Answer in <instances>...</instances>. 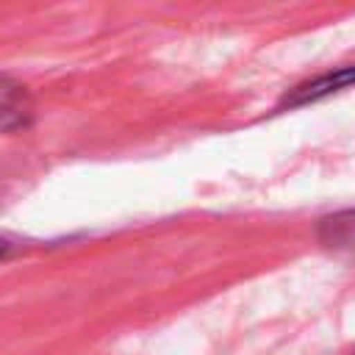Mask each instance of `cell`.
<instances>
[{
    "label": "cell",
    "instance_id": "cell-1",
    "mask_svg": "<svg viewBox=\"0 0 355 355\" xmlns=\"http://www.w3.org/2000/svg\"><path fill=\"white\" fill-rule=\"evenodd\" d=\"M33 116V100L22 83L0 75V133L19 130Z\"/></svg>",
    "mask_w": 355,
    "mask_h": 355
},
{
    "label": "cell",
    "instance_id": "cell-2",
    "mask_svg": "<svg viewBox=\"0 0 355 355\" xmlns=\"http://www.w3.org/2000/svg\"><path fill=\"white\" fill-rule=\"evenodd\" d=\"M324 250H330L336 258L355 263V211H338L333 216H324L316 230Z\"/></svg>",
    "mask_w": 355,
    "mask_h": 355
},
{
    "label": "cell",
    "instance_id": "cell-3",
    "mask_svg": "<svg viewBox=\"0 0 355 355\" xmlns=\"http://www.w3.org/2000/svg\"><path fill=\"white\" fill-rule=\"evenodd\" d=\"M3 252H8V239L0 236V255H3Z\"/></svg>",
    "mask_w": 355,
    "mask_h": 355
},
{
    "label": "cell",
    "instance_id": "cell-4",
    "mask_svg": "<svg viewBox=\"0 0 355 355\" xmlns=\"http://www.w3.org/2000/svg\"><path fill=\"white\" fill-rule=\"evenodd\" d=\"M352 355H355V352H352Z\"/></svg>",
    "mask_w": 355,
    "mask_h": 355
}]
</instances>
